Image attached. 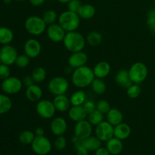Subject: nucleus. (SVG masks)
<instances>
[{
  "mask_svg": "<svg viewBox=\"0 0 155 155\" xmlns=\"http://www.w3.org/2000/svg\"><path fill=\"white\" fill-rule=\"evenodd\" d=\"M36 136H43L45 134V130L42 127H37L34 132Z\"/></svg>",
  "mask_w": 155,
  "mask_h": 155,
  "instance_id": "nucleus-48",
  "label": "nucleus"
},
{
  "mask_svg": "<svg viewBox=\"0 0 155 155\" xmlns=\"http://www.w3.org/2000/svg\"><path fill=\"white\" fill-rule=\"evenodd\" d=\"M131 134V128L130 126L125 123H121L114 127V137L125 140Z\"/></svg>",
  "mask_w": 155,
  "mask_h": 155,
  "instance_id": "nucleus-24",
  "label": "nucleus"
},
{
  "mask_svg": "<svg viewBox=\"0 0 155 155\" xmlns=\"http://www.w3.org/2000/svg\"><path fill=\"white\" fill-rule=\"evenodd\" d=\"M91 87H92L94 93L97 94V95L104 94L105 92L106 89H107V86H106L105 83L102 80V79L96 78V77L92 81V84H91Z\"/></svg>",
  "mask_w": 155,
  "mask_h": 155,
  "instance_id": "nucleus-30",
  "label": "nucleus"
},
{
  "mask_svg": "<svg viewBox=\"0 0 155 155\" xmlns=\"http://www.w3.org/2000/svg\"><path fill=\"white\" fill-rule=\"evenodd\" d=\"M83 107H84L85 110L88 114V115L96 110V104L92 100H86L84 104H83Z\"/></svg>",
  "mask_w": 155,
  "mask_h": 155,
  "instance_id": "nucleus-41",
  "label": "nucleus"
},
{
  "mask_svg": "<svg viewBox=\"0 0 155 155\" xmlns=\"http://www.w3.org/2000/svg\"><path fill=\"white\" fill-rule=\"evenodd\" d=\"M68 124L66 120L62 117H57L53 118L50 124L51 132L56 136H63L67 131Z\"/></svg>",
  "mask_w": 155,
  "mask_h": 155,
  "instance_id": "nucleus-15",
  "label": "nucleus"
},
{
  "mask_svg": "<svg viewBox=\"0 0 155 155\" xmlns=\"http://www.w3.org/2000/svg\"><path fill=\"white\" fill-rule=\"evenodd\" d=\"M95 78L93 70L85 65L74 70L72 74L71 80L76 87L83 89L90 86Z\"/></svg>",
  "mask_w": 155,
  "mask_h": 155,
  "instance_id": "nucleus-1",
  "label": "nucleus"
},
{
  "mask_svg": "<svg viewBox=\"0 0 155 155\" xmlns=\"http://www.w3.org/2000/svg\"><path fill=\"white\" fill-rule=\"evenodd\" d=\"M88 61V56L87 54L83 51H77V52H74L70 55L68 58V64L71 68H78L80 67H83L86 65Z\"/></svg>",
  "mask_w": 155,
  "mask_h": 155,
  "instance_id": "nucleus-16",
  "label": "nucleus"
},
{
  "mask_svg": "<svg viewBox=\"0 0 155 155\" xmlns=\"http://www.w3.org/2000/svg\"><path fill=\"white\" fill-rule=\"evenodd\" d=\"M86 101V95L84 91L78 90L74 92L70 98L72 106H81Z\"/></svg>",
  "mask_w": 155,
  "mask_h": 155,
  "instance_id": "nucleus-28",
  "label": "nucleus"
},
{
  "mask_svg": "<svg viewBox=\"0 0 155 155\" xmlns=\"http://www.w3.org/2000/svg\"><path fill=\"white\" fill-rule=\"evenodd\" d=\"M92 133V125L86 120L79 121L74 127V136L80 140H84L91 136Z\"/></svg>",
  "mask_w": 155,
  "mask_h": 155,
  "instance_id": "nucleus-12",
  "label": "nucleus"
},
{
  "mask_svg": "<svg viewBox=\"0 0 155 155\" xmlns=\"http://www.w3.org/2000/svg\"><path fill=\"white\" fill-rule=\"evenodd\" d=\"M14 39V33L11 29L5 27H0V44L9 45Z\"/></svg>",
  "mask_w": 155,
  "mask_h": 155,
  "instance_id": "nucleus-27",
  "label": "nucleus"
},
{
  "mask_svg": "<svg viewBox=\"0 0 155 155\" xmlns=\"http://www.w3.org/2000/svg\"><path fill=\"white\" fill-rule=\"evenodd\" d=\"M36 110L38 115L43 119H51L56 111L53 101L47 99H41L38 101Z\"/></svg>",
  "mask_w": 155,
  "mask_h": 155,
  "instance_id": "nucleus-8",
  "label": "nucleus"
},
{
  "mask_svg": "<svg viewBox=\"0 0 155 155\" xmlns=\"http://www.w3.org/2000/svg\"><path fill=\"white\" fill-rule=\"evenodd\" d=\"M18 56V51L12 45H5L0 48V60L4 64L11 66L15 64Z\"/></svg>",
  "mask_w": 155,
  "mask_h": 155,
  "instance_id": "nucleus-11",
  "label": "nucleus"
},
{
  "mask_svg": "<svg viewBox=\"0 0 155 155\" xmlns=\"http://www.w3.org/2000/svg\"><path fill=\"white\" fill-rule=\"evenodd\" d=\"M12 1H13V0H3V2H4L5 4H6V5L11 4Z\"/></svg>",
  "mask_w": 155,
  "mask_h": 155,
  "instance_id": "nucleus-51",
  "label": "nucleus"
},
{
  "mask_svg": "<svg viewBox=\"0 0 155 155\" xmlns=\"http://www.w3.org/2000/svg\"><path fill=\"white\" fill-rule=\"evenodd\" d=\"M31 76L35 83H42V82H43L45 80L47 73L45 68H42V67H37V68L33 69Z\"/></svg>",
  "mask_w": 155,
  "mask_h": 155,
  "instance_id": "nucleus-33",
  "label": "nucleus"
},
{
  "mask_svg": "<svg viewBox=\"0 0 155 155\" xmlns=\"http://www.w3.org/2000/svg\"><path fill=\"white\" fill-rule=\"evenodd\" d=\"M24 27L27 33L33 36H39L46 30L47 25L42 18L39 16H30L26 20Z\"/></svg>",
  "mask_w": 155,
  "mask_h": 155,
  "instance_id": "nucleus-4",
  "label": "nucleus"
},
{
  "mask_svg": "<svg viewBox=\"0 0 155 155\" xmlns=\"http://www.w3.org/2000/svg\"><path fill=\"white\" fill-rule=\"evenodd\" d=\"M23 82L16 77H9L2 83V89L7 95L17 94L22 89Z\"/></svg>",
  "mask_w": 155,
  "mask_h": 155,
  "instance_id": "nucleus-9",
  "label": "nucleus"
},
{
  "mask_svg": "<svg viewBox=\"0 0 155 155\" xmlns=\"http://www.w3.org/2000/svg\"><path fill=\"white\" fill-rule=\"evenodd\" d=\"M141 91H142L141 87L139 84L133 83L130 87L127 89V93L130 98H136L140 95Z\"/></svg>",
  "mask_w": 155,
  "mask_h": 155,
  "instance_id": "nucleus-36",
  "label": "nucleus"
},
{
  "mask_svg": "<svg viewBox=\"0 0 155 155\" xmlns=\"http://www.w3.org/2000/svg\"><path fill=\"white\" fill-rule=\"evenodd\" d=\"M2 64V61H1V60H0V65H1V64Z\"/></svg>",
  "mask_w": 155,
  "mask_h": 155,
  "instance_id": "nucleus-54",
  "label": "nucleus"
},
{
  "mask_svg": "<svg viewBox=\"0 0 155 155\" xmlns=\"http://www.w3.org/2000/svg\"><path fill=\"white\" fill-rule=\"evenodd\" d=\"M0 27H1V24H0Z\"/></svg>",
  "mask_w": 155,
  "mask_h": 155,
  "instance_id": "nucleus-55",
  "label": "nucleus"
},
{
  "mask_svg": "<svg viewBox=\"0 0 155 155\" xmlns=\"http://www.w3.org/2000/svg\"><path fill=\"white\" fill-rule=\"evenodd\" d=\"M32 150L37 155H47L51 151V142L48 138L43 136H36L31 144Z\"/></svg>",
  "mask_w": 155,
  "mask_h": 155,
  "instance_id": "nucleus-7",
  "label": "nucleus"
},
{
  "mask_svg": "<svg viewBox=\"0 0 155 155\" xmlns=\"http://www.w3.org/2000/svg\"><path fill=\"white\" fill-rule=\"evenodd\" d=\"M58 24L62 28L68 32L76 31L80 27V18L78 14L71 11H65L62 12L58 17Z\"/></svg>",
  "mask_w": 155,
  "mask_h": 155,
  "instance_id": "nucleus-3",
  "label": "nucleus"
},
{
  "mask_svg": "<svg viewBox=\"0 0 155 155\" xmlns=\"http://www.w3.org/2000/svg\"><path fill=\"white\" fill-rule=\"evenodd\" d=\"M95 12H96V11H95V7L92 5L84 4L82 5L77 14H78L80 19L89 20L94 18V16L95 15Z\"/></svg>",
  "mask_w": 155,
  "mask_h": 155,
  "instance_id": "nucleus-25",
  "label": "nucleus"
},
{
  "mask_svg": "<svg viewBox=\"0 0 155 155\" xmlns=\"http://www.w3.org/2000/svg\"><path fill=\"white\" fill-rule=\"evenodd\" d=\"M24 50L25 54H27L30 58H36L40 54L42 46L37 39L32 38L26 41Z\"/></svg>",
  "mask_w": 155,
  "mask_h": 155,
  "instance_id": "nucleus-14",
  "label": "nucleus"
},
{
  "mask_svg": "<svg viewBox=\"0 0 155 155\" xmlns=\"http://www.w3.org/2000/svg\"><path fill=\"white\" fill-rule=\"evenodd\" d=\"M26 97L31 102H38L42 99V90L38 85L33 84L28 86L26 90Z\"/></svg>",
  "mask_w": 155,
  "mask_h": 155,
  "instance_id": "nucleus-18",
  "label": "nucleus"
},
{
  "mask_svg": "<svg viewBox=\"0 0 155 155\" xmlns=\"http://www.w3.org/2000/svg\"><path fill=\"white\" fill-rule=\"evenodd\" d=\"M106 142V148L111 155H118L122 152L124 148L122 140L114 136Z\"/></svg>",
  "mask_w": 155,
  "mask_h": 155,
  "instance_id": "nucleus-21",
  "label": "nucleus"
},
{
  "mask_svg": "<svg viewBox=\"0 0 155 155\" xmlns=\"http://www.w3.org/2000/svg\"><path fill=\"white\" fill-rule=\"evenodd\" d=\"M95 133L101 142H107L114 136V127L104 120L95 127Z\"/></svg>",
  "mask_w": 155,
  "mask_h": 155,
  "instance_id": "nucleus-10",
  "label": "nucleus"
},
{
  "mask_svg": "<svg viewBox=\"0 0 155 155\" xmlns=\"http://www.w3.org/2000/svg\"><path fill=\"white\" fill-rule=\"evenodd\" d=\"M48 89L49 92L55 96L64 95L69 89V83L64 77H55L48 82Z\"/></svg>",
  "mask_w": 155,
  "mask_h": 155,
  "instance_id": "nucleus-6",
  "label": "nucleus"
},
{
  "mask_svg": "<svg viewBox=\"0 0 155 155\" xmlns=\"http://www.w3.org/2000/svg\"><path fill=\"white\" fill-rule=\"evenodd\" d=\"M12 101L8 95L0 94V114L8 113L12 109Z\"/></svg>",
  "mask_w": 155,
  "mask_h": 155,
  "instance_id": "nucleus-29",
  "label": "nucleus"
},
{
  "mask_svg": "<svg viewBox=\"0 0 155 155\" xmlns=\"http://www.w3.org/2000/svg\"><path fill=\"white\" fill-rule=\"evenodd\" d=\"M35 137H36V135L33 132L30 131V130H24L20 133L18 139L21 144L28 145L33 143Z\"/></svg>",
  "mask_w": 155,
  "mask_h": 155,
  "instance_id": "nucleus-31",
  "label": "nucleus"
},
{
  "mask_svg": "<svg viewBox=\"0 0 155 155\" xmlns=\"http://www.w3.org/2000/svg\"><path fill=\"white\" fill-rule=\"evenodd\" d=\"M10 74L11 71L8 65L2 64L0 65V79L2 80H5L6 78L10 77Z\"/></svg>",
  "mask_w": 155,
  "mask_h": 155,
  "instance_id": "nucleus-42",
  "label": "nucleus"
},
{
  "mask_svg": "<svg viewBox=\"0 0 155 155\" xmlns=\"http://www.w3.org/2000/svg\"><path fill=\"white\" fill-rule=\"evenodd\" d=\"M88 121L92 126H95L96 127L97 125H98V124H101V122L104 121V114L102 113H101L100 111H98L96 109L95 111L89 114V116H88Z\"/></svg>",
  "mask_w": 155,
  "mask_h": 155,
  "instance_id": "nucleus-34",
  "label": "nucleus"
},
{
  "mask_svg": "<svg viewBox=\"0 0 155 155\" xmlns=\"http://www.w3.org/2000/svg\"><path fill=\"white\" fill-rule=\"evenodd\" d=\"M23 84L25 85L27 87H28V86H31V85L34 84V80H33V77H32V76H26V77H24V79H23Z\"/></svg>",
  "mask_w": 155,
  "mask_h": 155,
  "instance_id": "nucleus-45",
  "label": "nucleus"
},
{
  "mask_svg": "<svg viewBox=\"0 0 155 155\" xmlns=\"http://www.w3.org/2000/svg\"><path fill=\"white\" fill-rule=\"evenodd\" d=\"M30 58L27 54H21L18 55L15 61V64L20 68H25L30 64Z\"/></svg>",
  "mask_w": 155,
  "mask_h": 155,
  "instance_id": "nucleus-37",
  "label": "nucleus"
},
{
  "mask_svg": "<svg viewBox=\"0 0 155 155\" xmlns=\"http://www.w3.org/2000/svg\"><path fill=\"white\" fill-rule=\"evenodd\" d=\"M115 81L119 86L126 89L130 87L133 83L130 77L129 71L125 69H122L118 71L115 77Z\"/></svg>",
  "mask_w": 155,
  "mask_h": 155,
  "instance_id": "nucleus-22",
  "label": "nucleus"
},
{
  "mask_svg": "<svg viewBox=\"0 0 155 155\" xmlns=\"http://www.w3.org/2000/svg\"><path fill=\"white\" fill-rule=\"evenodd\" d=\"M147 27L152 34L155 35V17L147 18Z\"/></svg>",
  "mask_w": 155,
  "mask_h": 155,
  "instance_id": "nucleus-44",
  "label": "nucleus"
},
{
  "mask_svg": "<svg viewBox=\"0 0 155 155\" xmlns=\"http://www.w3.org/2000/svg\"><path fill=\"white\" fill-rule=\"evenodd\" d=\"M42 18L43 21H45V24H46V25L48 26L54 24L57 19H58L57 13L53 10H48L44 12Z\"/></svg>",
  "mask_w": 155,
  "mask_h": 155,
  "instance_id": "nucleus-35",
  "label": "nucleus"
},
{
  "mask_svg": "<svg viewBox=\"0 0 155 155\" xmlns=\"http://www.w3.org/2000/svg\"><path fill=\"white\" fill-rule=\"evenodd\" d=\"M45 0H30V4L33 6H35V7H38V6H40L45 2Z\"/></svg>",
  "mask_w": 155,
  "mask_h": 155,
  "instance_id": "nucleus-47",
  "label": "nucleus"
},
{
  "mask_svg": "<svg viewBox=\"0 0 155 155\" xmlns=\"http://www.w3.org/2000/svg\"><path fill=\"white\" fill-rule=\"evenodd\" d=\"M86 42L84 36L77 30L66 33L63 40L64 47L71 53L83 51L86 45Z\"/></svg>",
  "mask_w": 155,
  "mask_h": 155,
  "instance_id": "nucleus-2",
  "label": "nucleus"
},
{
  "mask_svg": "<svg viewBox=\"0 0 155 155\" xmlns=\"http://www.w3.org/2000/svg\"><path fill=\"white\" fill-rule=\"evenodd\" d=\"M150 17H155V8H154L151 9L148 12V18H150Z\"/></svg>",
  "mask_w": 155,
  "mask_h": 155,
  "instance_id": "nucleus-49",
  "label": "nucleus"
},
{
  "mask_svg": "<svg viewBox=\"0 0 155 155\" xmlns=\"http://www.w3.org/2000/svg\"><path fill=\"white\" fill-rule=\"evenodd\" d=\"M106 118H107V122L115 127V126L123 123L124 115L119 109L110 108V110L106 114Z\"/></svg>",
  "mask_w": 155,
  "mask_h": 155,
  "instance_id": "nucleus-23",
  "label": "nucleus"
},
{
  "mask_svg": "<svg viewBox=\"0 0 155 155\" xmlns=\"http://www.w3.org/2000/svg\"><path fill=\"white\" fill-rule=\"evenodd\" d=\"M54 147L58 151H62L66 148L67 145V139L64 136H57L55 141H54Z\"/></svg>",
  "mask_w": 155,
  "mask_h": 155,
  "instance_id": "nucleus-39",
  "label": "nucleus"
},
{
  "mask_svg": "<svg viewBox=\"0 0 155 155\" xmlns=\"http://www.w3.org/2000/svg\"><path fill=\"white\" fill-rule=\"evenodd\" d=\"M53 103L55 107L56 110L59 112H65L68 110L71 107V101L66 95H56L53 100Z\"/></svg>",
  "mask_w": 155,
  "mask_h": 155,
  "instance_id": "nucleus-20",
  "label": "nucleus"
},
{
  "mask_svg": "<svg viewBox=\"0 0 155 155\" xmlns=\"http://www.w3.org/2000/svg\"><path fill=\"white\" fill-rule=\"evenodd\" d=\"M58 1L59 2H61V3H63V4H66V3L69 2L71 0H58Z\"/></svg>",
  "mask_w": 155,
  "mask_h": 155,
  "instance_id": "nucleus-50",
  "label": "nucleus"
},
{
  "mask_svg": "<svg viewBox=\"0 0 155 155\" xmlns=\"http://www.w3.org/2000/svg\"><path fill=\"white\" fill-rule=\"evenodd\" d=\"M82 5L83 4H82L80 0H71L68 3V11L77 13Z\"/></svg>",
  "mask_w": 155,
  "mask_h": 155,
  "instance_id": "nucleus-40",
  "label": "nucleus"
},
{
  "mask_svg": "<svg viewBox=\"0 0 155 155\" xmlns=\"http://www.w3.org/2000/svg\"><path fill=\"white\" fill-rule=\"evenodd\" d=\"M129 74L133 83L139 84L146 80L148 74V69L145 64L138 61L131 65L129 69Z\"/></svg>",
  "mask_w": 155,
  "mask_h": 155,
  "instance_id": "nucleus-5",
  "label": "nucleus"
},
{
  "mask_svg": "<svg viewBox=\"0 0 155 155\" xmlns=\"http://www.w3.org/2000/svg\"><path fill=\"white\" fill-rule=\"evenodd\" d=\"M74 146H75V149L76 151H77V155H88V154H89V151L83 145L82 140H80L77 143L74 144Z\"/></svg>",
  "mask_w": 155,
  "mask_h": 155,
  "instance_id": "nucleus-43",
  "label": "nucleus"
},
{
  "mask_svg": "<svg viewBox=\"0 0 155 155\" xmlns=\"http://www.w3.org/2000/svg\"><path fill=\"white\" fill-rule=\"evenodd\" d=\"M82 142L89 151H95L101 147V141L96 136H89L87 139L82 140Z\"/></svg>",
  "mask_w": 155,
  "mask_h": 155,
  "instance_id": "nucleus-26",
  "label": "nucleus"
},
{
  "mask_svg": "<svg viewBox=\"0 0 155 155\" xmlns=\"http://www.w3.org/2000/svg\"><path fill=\"white\" fill-rule=\"evenodd\" d=\"M154 8H155V0H154Z\"/></svg>",
  "mask_w": 155,
  "mask_h": 155,
  "instance_id": "nucleus-53",
  "label": "nucleus"
},
{
  "mask_svg": "<svg viewBox=\"0 0 155 155\" xmlns=\"http://www.w3.org/2000/svg\"><path fill=\"white\" fill-rule=\"evenodd\" d=\"M86 42L91 45V46H98L102 42V36L101 33L98 31H92L87 35L86 37Z\"/></svg>",
  "mask_w": 155,
  "mask_h": 155,
  "instance_id": "nucleus-32",
  "label": "nucleus"
},
{
  "mask_svg": "<svg viewBox=\"0 0 155 155\" xmlns=\"http://www.w3.org/2000/svg\"><path fill=\"white\" fill-rule=\"evenodd\" d=\"M96 109L98 111L102 113L103 114H106L110 109V104L108 103V101H107L104 99L100 100V101L97 102Z\"/></svg>",
  "mask_w": 155,
  "mask_h": 155,
  "instance_id": "nucleus-38",
  "label": "nucleus"
},
{
  "mask_svg": "<svg viewBox=\"0 0 155 155\" xmlns=\"http://www.w3.org/2000/svg\"><path fill=\"white\" fill-rule=\"evenodd\" d=\"M46 33L50 40L58 43V42H63L64 38L66 35V31L62 28L60 24L54 23L51 25H48L46 28Z\"/></svg>",
  "mask_w": 155,
  "mask_h": 155,
  "instance_id": "nucleus-13",
  "label": "nucleus"
},
{
  "mask_svg": "<svg viewBox=\"0 0 155 155\" xmlns=\"http://www.w3.org/2000/svg\"><path fill=\"white\" fill-rule=\"evenodd\" d=\"M95 155H111L110 154L107 149L106 148H98V150L95 151Z\"/></svg>",
  "mask_w": 155,
  "mask_h": 155,
  "instance_id": "nucleus-46",
  "label": "nucleus"
},
{
  "mask_svg": "<svg viewBox=\"0 0 155 155\" xmlns=\"http://www.w3.org/2000/svg\"><path fill=\"white\" fill-rule=\"evenodd\" d=\"M92 70L96 78L103 79L109 75L111 68L108 62L100 61L95 65Z\"/></svg>",
  "mask_w": 155,
  "mask_h": 155,
  "instance_id": "nucleus-19",
  "label": "nucleus"
},
{
  "mask_svg": "<svg viewBox=\"0 0 155 155\" xmlns=\"http://www.w3.org/2000/svg\"><path fill=\"white\" fill-rule=\"evenodd\" d=\"M15 1H18V2H24V1H27V0H15Z\"/></svg>",
  "mask_w": 155,
  "mask_h": 155,
  "instance_id": "nucleus-52",
  "label": "nucleus"
},
{
  "mask_svg": "<svg viewBox=\"0 0 155 155\" xmlns=\"http://www.w3.org/2000/svg\"><path fill=\"white\" fill-rule=\"evenodd\" d=\"M68 117L71 120L77 123L86 120L88 117V114L86 113L83 105L72 106L68 110Z\"/></svg>",
  "mask_w": 155,
  "mask_h": 155,
  "instance_id": "nucleus-17",
  "label": "nucleus"
}]
</instances>
